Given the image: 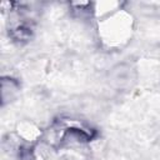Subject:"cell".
<instances>
[{"label": "cell", "instance_id": "3", "mask_svg": "<svg viewBox=\"0 0 160 160\" xmlns=\"http://www.w3.org/2000/svg\"><path fill=\"white\" fill-rule=\"evenodd\" d=\"M18 136L28 142H35L41 138V130L31 121H21L18 125Z\"/></svg>", "mask_w": 160, "mask_h": 160}, {"label": "cell", "instance_id": "2", "mask_svg": "<svg viewBox=\"0 0 160 160\" xmlns=\"http://www.w3.org/2000/svg\"><path fill=\"white\" fill-rule=\"evenodd\" d=\"M20 90V84L10 78V76H4L1 79V100H2V105L9 104L10 101H12Z\"/></svg>", "mask_w": 160, "mask_h": 160}, {"label": "cell", "instance_id": "1", "mask_svg": "<svg viewBox=\"0 0 160 160\" xmlns=\"http://www.w3.org/2000/svg\"><path fill=\"white\" fill-rule=\"evenodd\" d=\"M132 16L120 9L102 19L99 22V38L102 44L111 49H118L128 44L132 35Z\"/></svg>", "mask_w": 160, "mask_h": 160}]
</instances>
